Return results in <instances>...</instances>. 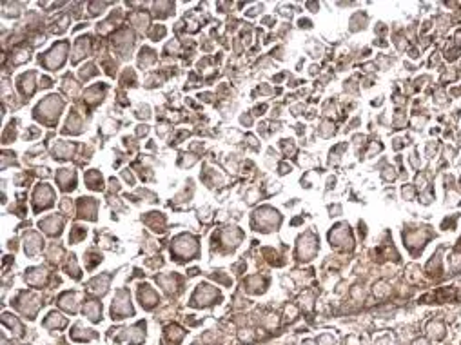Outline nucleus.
I'll return each mask as SVG.
<instances>
[{"label":"nucleus","mask_w":461,"mask_h":345,"mask_svg":"<svg viewBox=\"0 0 461 345\" xmlns=\"http://www.w3.org/2000/svg\"><path fill=\"white\" fill-rule=\"evenodd\" d=\"M111 314H113V320H115V318H116V320H118V318H125V314H133V309H131V305H129V298H127V295H125L124 291L118 293L116 302L113 300Z\"/></svg>","instance_id":"nucleus-1"}]
</instances>
